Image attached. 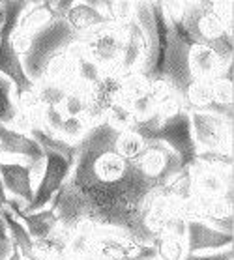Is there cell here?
<instances>
[{
	"label": "cell",
	"mask_w": 234,
	"mask_h": 260,
	"mask_svg": "<svg viewBox=\"0 0 234 260\" xmlns=\"http://www.w3.org/2000/svg\"><path fill=\"white\" fill-rule=\"evenodd\" d=\"M26 135H30L40 144L43 155H45V165H43L40 180L36 183L34 199L28 206L23 208L24 212L30 213L51 206L54 195L62 189L66 180L70 178V172L75 163L77 144H70L56 135L47 133L40 125H30Z\"/></svg>",
	"instance_id": "obj_1"
},
{
	"label": "cell",
	"mask_w": 234,
	"mask_h": 260,
	"mask_svg": "<svg viewBox=\"0 0 234 260\" xmlns=\"http://www.w3.org/2000/svg\"><path fill=\"white\" fill-rule=\"evenodd\" d=\"M128 129L137 131L140 137H144L150 142H163L165 146L172 150L184 169L195 165L199 150L195 146L193 131H191V118L186 109L176 111L167 118L150 116L142 122H133Z\"/></svg>",
	"instance_id": "obj_2"
},
{
	"label": "cell",
	"mask_w": 234,
	"mask_h": 260,
	"mask_svg": "<svg viewBox=\"0 0 234 260\" xmlns=\"http://www.w3.org/2000/svg\"><path fill=\"white\" fill-rule=\"evenodd\" d=\"M79 40H81V36L66 23V19H53L49 24L38 30L34 36H30L28 49L21 56V64H23L26 77L34 84L40 83L45 75L49 62L54 56L73 47L75 43H79Z\"/></svg>",
	"instance_id": "obj_3"
},
{
	"label": "cell",
	"mask_w": 234,
	"mask_h": 260,
	"mask_svg": "<svg viewBox=\"0 0 234 260\" xmlns=\"http://www.w3.org/2000/svg\"><path fill=\"white\" fill-rule=\"evenodd\" d=\"M180 23L193 43L208 45L227 64L232 62V32H228L217 19L212 2H187Z\"/></svg>",
	"instance_id": "obj_4"
},
{
	"label": "cell",
	"mask_w": 234,
	"mask_h": 260,
	"mask_svg": "<svg viewBox=\"0 0 234 260\" xmlns=\"http://www.w3.org/2000/svg\"><path fill=\"white\" fill-rule=\"evenodd\" d=\"M191 43L193 42L180 21L167 19V45H165L163 62L159 68V79L167 81L180 98H184L187 86L193 83V77L189 73V64H187Z\"/></svg>",
	"instance_id": "obj_5"
},
{
	"label": "cell",
	"mask_w": 234,
	"mask_h": 260,
	"mask_svg": "<svg viewBox=\"0 0 234 260\" xmlns=\"http://www.w3.org/2000/svg\"><path fill=\"white\" fill-rule=\"evenodd\" d=\"M126 45L124 24H103L81 36L79 47L90 62L100 68L101 73L116 75Z\"/></svg>",
	"instance_id": "obj_6"
},
{
	"label": "cell",
	"mask_w": 234,
	"mask_h": 260,
	"mask_svg": "<svg viewBox=\"0 0 234 260\" xmlns=\"http://www.w3.org/2000/svg\"><path fill=\"white\" fill-rule=\"evenodd\" d=\"M189 118L199 152L232 155V118L214 113H189Z\"/></svg>",
	"instance_id": "obj_7"
},
{
	"label": "cell",
	"mask_w": 234,
	"mask_h": 260,
	"mask_svg": "<svg viewBox=\"0 0 234 260\" xmlns=\"http://www.w3.org/2000/svg\"><path fill=\"white\" fill-rule=\"evenodd\" d=\"M86 95V113L84 118L90 127L105 122L109 113L122 103L124 98V77L114 73H103L96 83L84 86Z\"/></svg>",
	"instance_id": "obj_8"
},
{
	"label": "cell",
	"mask_w": 234,
	"mask_h": 260,
	"mask_svg": "<svg viewBox=\"0 0 234 260\" xmlns=\"http://www.w3.org/2000/svg\"><path fill=\"white\" fill-rule=\"evenodd\" d=\"M0 155L2 159H21L28 163L34 185L38 183L45 165V155L38 142L30 135L0 124Z\"/></svg>",
	"instance_id": "obj_9"
},
{
	"label": "cell",
	"mask_w": 234,
	"mask_h": 260,
	"mask_svg": "<svg viewBox=\"0 0 234 260\" xmlns=\"http://www.w3.org/2000/svg\"><path fill=\"white\" fill-rule=\"evenodd\" d=\"M135 165L142 176L148 178L159 187H167L184 171L178 155L172 150H169L163 142L150 141H148V148L144 150V154L140 155V159Z\"/></svg>",
	"instance_id": "obj_10"
},
{
	"label": "cell",
	"mask_w": 234,
	"mask_h": 260,
	"mask_svg": "<svg viewBox=\"0 0 234 260\" xmlns=\"http://www.w3.org/2000/svg\"><path fill=\"white\" fill-rule=\"evenodd\" d=\"M189 174L193 197L225 199L232 202V169L195 163L193 167H189Z\"/></svg>",
	"instance_id": "obj_11"
},
{
	"label": "cell",
	"mask_w": 234,
	"mask_h": 260,
	"mask_svg": "<svg viewBox=\"0 0 234 260\" xmlns=\"http://www.w3.org/2000/svg\"><path fill=\"white\" fill-rule=\"evenodd\" d=\"M232 242L234 240L230 232L214 229L199 219H186L184 243H186L187 254H206L221 251V249L232 247Z\"/></svg>",
	"instance_id": "obj_12"
},
{
	"label": "cell",
	"mask_w": 234,
	"mask_h": 260,
	"mask_svg": "<svg viewBox=\"0 0 234 260\" xmlns=\"http://www.w3.org/2000/svg\"><path fill=\"white\" fill-rule=\"evenodd\" d=\"M0 178L8 199H15L26 208L34 199L36 185L32 182L28 163L21 159H0Z\"/></svg>",
	"instance_id": "obj_13"
},
{
	"label": "cell",
	"mask_w": 234,
	"mask_h": 260,
	"mask_svg": "<svg viewBox=\"0 0 234 260\" xmlns=\"http://www.w3.org/2000/svg\"><path fill=\"white\" fill-rule=\"evenodd\" d=\"M187 64H189V73L193 81H216L225 73L228 66L225 60L219 56V54L214 51L208 45H202V43H191L189 47V56H187Z\"/></svg>",
	"instance_id": "obj_14"
},
{
	"label": "cell",
	"mask_w": 234,
	"mask_h": 260,
	"mask_svg": "<svg viewBox=\"0 0 234 260\" xmlns=\"http://www.w3.org/2000/svg\"><path fill=\"white\" fill-rule=\"evenodd\" d=\"M126 28V45H124V54L122 60H120V66H118L116 75L120 77H128V75H133V73H139L142 64H144V58H147V38H144V32L139 26V23L135 21V15L129 23L124 24Z\"/></svg>",
	"instance_id": "obj_15"
},
{
	"label": "cell",
	"mask_w": 234,
	"mask_h": 260,
	"mask_svg": "<svg viewBox=\"0 0 234 260\" xmlns=\"http://www.w3.org/2000/svg\"><path fill=\"white\" fill-rule=\"evenodd\" d=\"M6 208L23 223V226L26 229V232H28L34 242L45 240V238H49L58 229V217L53 212V208H45V210H40V212L26 213L23 210V204L15 201V199H8Z\"/></svg>",
	"instance_id": "obj_16"
},
{
	"label": "cell",
	"mask_w": 234,
	"mask_h": 260,
	"mask_svg": "<svg viewBox=\"0 0 234 260\" xmlns=\"http://www.w3.org/2000/svg\"><path fill=\"white\" fill-rule=\"evenodd\" d=\"M64 19L79 36L111 23L101 10V4L96 0H73Z\"/></svg>",
	"instance_id": "obj_17"
},
{
	"label": "cell",
	"mask_w": 234,
	"mask_h": 260,
	"mask_svg": "<svg viewBox=\"0 0 234 260\" xmlns=\"http://www.w3.org/2000/svg\"><path fill=\"white\" fill-rule=\"evenodd\" d=\"M53 19H56V17H54L53 12H51V8H49V0H45V2H32V4L24 10L21 19H19L15 32L30 38V36H34L38 30L43 28L45 24L51 23Z\"/></svg>",
	"instance_id": "obj_18"
},
{
	"label": "cell",
	"mask_w": 234,
	"mask_h": 260,
	"mask_svg": "<svg viewBox=\"0 0 234 260\" xmlns=\"http://www.w3.org/2000/svg\"><path fill=\"white\" fill-rule=\"evenodd\" d=\"M0 217H2V221H4L8 238H10V243L19 249V253L23 254V258L34 256V240L30 238V234L26 232L23 223H21V221H19L6 206L0 208Z\"/></svg>",
	"instance_id": "obj_19"
},
{
	"label": "cell",
	"mask_w": 234,
	"mask_h": 260,
	"mask_svg": "<svg viewBox=\"0 0 234 260\" xmlns=\"http://www.w3.org/2000/svg\"><path fill=\"white\" fill-rule=\"evenodd\" d=\"M148 148V141L144 137H140L137 131L133 129H122L118 131L116 141H114V150L122 159L129 161V163H137L140 159V155L144 154V150Z\"/></svg>",
	"instance_id": "obj_20"
},
{
	"label": "cell",
	"mask_w": 234,
	"mask_h": 260,
	"mask_svg": "<svg viewBox=\"0 0 234 260\" xmlns=\"http://www.w3.org/2000/svg\"><path fill=\"white\" fill-rule=\"evenodd\" d=\"M19 118V109L15 103V92H13V84L6 77L0 75V124L10 125Z\"/></svg>",
	"instance_id": "obj_21"
},
{
	"label": "cell",
	"mask_w": 234,
	"mask_h": 260,
	"mask_svg": "<svg viewBox=\"0 0 234 260\" xmlns=\"http://www.w3.org/2000/svg\"><path fill=\"white\" fill-rule=\"evenodd\" d=\"M154 251L158 260H184L187 256L184 238L163 234L154 242Z\"/></svg>",
	"instance_id": "obj_22"
},
{
	"label": "cell",
	"mask_w": 234,
	"mask_h": 260,
	"mask_svg": "<svg viewBox=\"0 0 234 260\" xmlns=\"http://www.w3.org/2000/svg\"><path fill=\"white\" fill-rule=\"evenodd\" d=\"M88 129H90V124L86 122V118H82V116H64L56 137L70 142V144H79L82 141V137L86 135Z\"/></svg>",
	"instance_id": "obj_23"
},
{
	"label": "cell",
	"mask_w": 234,
	"mask_h": 260,
	"mask_svg": "<svg viewBox=\"0 0 234 260\" xmlns=\"http://www.w3.org/2000/svg\"><path fill=\"white\" fill-rule=\"evenodd\" d=\"M60 111L64 116H82L86 113V95H84V86L75 84L73 88H70L66 100L60 105Z\"/></svg>",
	"instance_id": "obj_24"
},
{
	"label": "cell",
	"mask_w": 234,
	"mask_h": 260,
	"mask_svg": "<svg viewBox=\"0 0 234 260\" xmlns=\"http://www.w3.org/2000/svg\"><path fill=\"white\" fill-rule=\"evenodd\" d=\"M105 17L112 24H126L135 15V2H100Z\"/></svg>",
	"instance_id": "obj_25"
},
{
	"label": "cell",
	"mask_w": 234,
	"mask_h": 260,
	"mask_svg": "<svg viewBox=\"0 0 234 260\" xmlns=\"http://www.w3.org/2000/svg\"><path fill=\"white\" fill-rule=\"evenodd\" d=\"M212 88H214V98H216L217 105L232 113V79H216V81H212Z\"/></svg>",
	"instance_id": "obj_26"
},
{
	"label": "cell",
	"mask_w": 234,
	"mask_h": 260,
	"mask_svg": "<svg viewBox=\"0 0 234 260\" xmlns=\"http://www.w3.org/2000/svg\"><path fill=\"white\" fill-rule=\"evenodd\" d=\"M212 10L217 15V19L225 24L228 32H232V2H212Z\"/></svg>",
	"instance_id": "obj_27"
},
{
	"label": "cell",
	"mask_w": 234,
	"mask_h": 260,
	"mask_svg": "<svg viewBox=\"0 0 234 260\" xmlns=\"http://www.w3.org/2000/svg\"><path fill=\"white\" fill-rule=\"evenodd\" d=\"M232 247L221 249V251H214V253L206 254H187L184 260H232Z\"/></svg>",
	"instance_id": "obj_28"
},
{
	"label": "cell",
	"mask_w": 234,
	"mask_h": 260,
	"mask_svg": "<svg viewBox=\"0 0 234 260\" xmlns=\"http://www.w3.org/2000/svg\"><path fill=\"white\" fill-rule=\"evenodd\" d=\"M12 253V243L10 242H0V260H6Z\"/></svg>",
	"instance_id": "obj_29"
},
{
	"label": "cell",
	"mask_w": 234,
	"mask_h": 260,
	"mask_svg": "<svg viewBox=\"0 0 234 260\" xmlns=\"http://www.w3.org/2000/svg\"><path fill=\"white\" fill-rule=\"evenodd\" d=\"M8 204V195L4 191V185H2V178H0V208H4Z\"/></svg>",
	"instance_id": "obj_30"
},
{
	"label": "cell",
	"mask_w": 234,
	"mask_h": 260,
	"mask_svg": "<svg viewBox=\"0 0 234 260\" xmlns=\"http://www.w3.org/2000/svg\"><path fill=\"white\" fill-rule=\"evenodd\" d=\"M6 260H24L23 254L19 253V249L15 247V245H12V253H10V256H8Z\"/></svg>",
	"instance_id": "obj_31"
},
{
	"label": "cell",
	"mask_w": 234,
	"mask_h": 260,
	"mask_svg": "<svg viewBox=\"0 0 234 260\" xmlns=\"http://www.w3.org/2000/svg\"><path fill=\"white\" fill-rule=\"evenodd\" d=\"M0 242H10V238H8L6 226H4V221H2V217H0Z\"/></svg>",
	"instance_id": "obj_32"
},
{
	"label": "cell",
	"mask_w": 234,
	"mask_h": 260,
	"mask_svg": "<svg viewBox=\"0 0 234 260\" xmlns=\"http://www.w3.org/2000/svg\"><path fill=\"white\" fill-rule=\"evenodd\" d=\"M24 260H41V258H40V256H36V254H34V256H28V258H24Z\"/></svg>",
	"instance_id": "obj_33"
},
{
	"label": "cell",
	"mask_w": 234,
	"mask_h": 260,
	"mask_svg": "<svg viewBox=\"0 0 234 260\" xmlns=\"http://www.w3.org/2000/svg\"><path fill=\"white\" fill-rule=\"evenodd\" d=\"M0 159H2V155H0Z\"/></svg>",
	"instance_id": "obj_34"
}]
</instances>
